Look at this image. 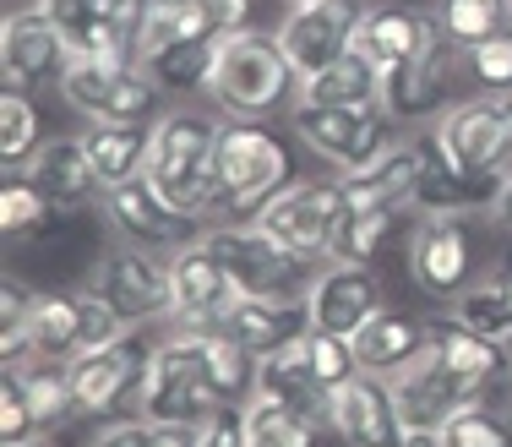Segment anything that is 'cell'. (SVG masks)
<instances>
[{
    "instance_id": "cell-33",
    "label": "cell",
    "mask_w": 512,
    "mask_h": 447,
    "mask_svg": "<svg viewBox=\"0 0 512 447\" xmlns=\"http://www.w3.org/2000/svg\"><path fill=\"white\" fill-rule=\"evenodd\" d=\"M39 110L22 88H6L0 93V159L6 169H28V159L39 153Z\"/></svg>"
},
{
    "instance_id": "cell-25",
    "label": "cell",
    "mask_w": 512,
    "mask_h": 447,
    "mask_svg": "<svg viewBox=\"0 0 512 447\" xmlns=\"http://www.w3.org/2000/svg\"><path fill=\"white\" fill-rule=\"evenodd\" d=\"M420 191V153L414 142H393L387 153H376L365 169H349L344 175V202L349 208H398L404 213Z\"/></svg>"
},
{
    "instance_id": "cell-53",
    "label": "cell",
    "mask_w": 512,
    "mask_h": 447,
    "mask_svg": "<svg viewBox=\"0 0 512 447\" xmlns=\"http://www.w3.org/2000/svg\"><path fill=\"white\" fill-rule=\"evenodd\" d=\"M507 33H512V6H507Z\"/></svg>"
},
{
    "instance_id": "cell-39",
    "label": "cell",
    "mask_w": 512,
    "mask_h": 447,
    "mask_svg": "<svg viewBox=\"0 0 512 447\" xmlns=\"http://www.w3.org/2000/svg\"><path fill=\"white\" fill-rule=\"evenodd\" d=\"M431 442L436 447H512V426H507V420H496L485 404H469V409H458V415L447 420Z\"/></svg>"
},
{
    "instance_id": "cell-9",
    "label": "cell",
    "mask_w": 512,
    "mask_h": 447,
    "mask_svg": "<svg viewBox=\"0 0 512 447\" xmlns=\"http://www.w3.org/2000/svg\"><path fill=\"white\" fill-rule=\"evenodd\" d=\"M355 28L360 11L349 0H295L278 22V44H284L289 66L300 77H316V71H327L333 60L355 50Z\"/></svg>"
},
{
    "instance_id": "cell-46",
    "label": "cell",
    "mask_w": 512,
    "mask_h": 447,
    "mask_svg": "<svg viewBox=\"0 0 512 447\" xmlns=\"http://www.w3.org/2000/svg\"><path fill=\"white\" fill-rule=\"evenodd\" d=\"M88 447H158V426L142 420V415L137 420H115V426H104Z\"/></svg>"
},
{
    "instance_id": "cell-6",
    "label": "cell",
    "mask_w": 512,
    "mask_h": 447,
    "mask_svg": "<svg viewBox=\"0 0 512 447\" xmlns=\"http://www.w3.org/2000/svg\"><path fill=\"white\" fill-rule=\"evenodd\" d=\"M71 110H82L88 120H120V126H142L153 115V99L164 88L148 77V66L126 60V66H104V60H71L60 77Z\"/></svg>"
},
{
    "instance_id": "cell-10",
    "label": "cell",
    "mask_w": 512,
    "mask_h": 447,
    "mask_svg": "<svg viewBox=\"0 0 512 447\" xmlns=\"http://www.w3.org/2000/svg\"><path fill=\"white\" fill-rule=\"evenodd\" d=\"M240 306V284L224 273V262L191 240L169 257V317L180 328H224V317Z\"/></svg>"
},
{
    "instance_id": "cell-2",
    "label": "cell",
    "mask_w": 512,
    "mask_h": 447,
    "mask_svg": "<svg viewBox=\"0 0 512 447\" xmlns=\"http://www.w3.org/2000/svg\"><path fill=\"white\" fill-rule=\"evenodd\" d=\"M300 88V71L289 66L278 33H224L213 50V71H207V99L235 120L273 115L289 93Z\"/></svg>"
},
{
    "instance_id": "cell-1",
    "label": "cell",
    "mask_w": 512,
    "mask_h": 447,
    "mask_svg": "<svg viewBox=\"0 0 512 447\" xmlns=\"http://www.w3.org/2000/svg\"><path fill=\"white\" fill-rule=\"evenodd\" d=\"M137 404L153 426H202L213 409L235 404L218 382V328H180L164 338L142 366Z\"/></svg>"
},
{
    "instance_id": "cell-29",
    "label": "cell",
    "mask_w": 512,
    "mask_h": 447,
    "mask_svg": "<svg viewBox=\"0 0 512 447\" xmlns=\"http://www.w3.org/2000/svg\"><path fill=\"white\" fill-rule=\"evenodd\" d=\"M425 349H431L458 382H469V388H485V382L496 377V366H502L496 338L463 328V322H425Z\"/></svg>"
},
{
    "instance_id": "cell-32",
    "label": "cell",
    "mask_w": 512,
    "mask_h": 447,
    "mask_svg": "<svg viewBox=\"0 0 512 447\" xmlns=\"http://www.w3.org/2000/svg\"><path fill=\"white\" fill-rule=\"evenodd\" d=\"M246 447H316V426L322 420L300 415V409L278 404V398L251 393L246 404Z\"/></svg>"
},
{
    "instance_id": "cell-35",
    "label": "cell",
    "mask_w": 512,
    "mask_h": 447,
    "mask_svg": "<svg viewBox=\"0 0 512 447\" xmlns=\"http://www.w3.org/2000/svg\"><path fill=\"white\" fill-rule=\"evenodd\" d=\"M453 322H463V328H474L485 338H502L512 328V300H507L502 279L469 284L463 295H453Z\"/></svg>"
},
{
    "instance_id": "cell-30",
    "label": "cell",
    "mask_w": 512,
    "mask_h": 447,
    "mask_svg": "<svg viewBox=\"0 0 512 447\" xmlns=\"http://www.w3.org/2000/svg\"><path fill=\"white\" fill-rule=\"evenodd\" d=\"M82 142H88V159H93V169H99L104 191L126 186V180H137L142 169H148V131L142 126L93 120V126L82 131Z\"/></svg>"
},
{
    "instance_id": "cell-51",
    "label": "cell",
    "mask_w": 512,
    "mask_h": 447,
    "mask_svg": "<svg viewBox=\"0 0 512 447\" xmlns=\"http://www.w3.org/2000/svg\"><path fill=\"white\" fill-rule=\"evenodd\" d=\"M409 447H436V442H431V437H414V442H409Z\"/></svg>"
},
{
    "instance_id": "cell-5",
    "label": "cell",
    "mask_w": 512,
    "mask_h": 447,
    "mask_svg": "<svg viewBox=\"0 0 512 447\" xmlns=\"http://www.w3.org/2000/svg\"><path fill=\"white\" fill-rule=\"evenodd\" d=\"M278 186H289V153L256 126H224L213 148V208H262Z\"/></svg>"
},
{
    "instance_id": "cell-21",
    "label": "cell",
    "mask_w": 512,
    "mask_h": 447,
    "mask_svg": "<svg viewBox=\"0 0 512 447\" xmlns=\"http://www.w3.org/2000/svg\"><path fill=\"white\" fill-rule=\"evenodd\" d=\"M436 39H442V22H431L425 11H404V6L360 11V28H355V50L371 60L382 77L398 66H409L414 55H425Z\"/></svg>"
},
{
    "instance_id": "cell-18",
    "label": "cell",
    "mask_w": 512,
    "mask_h": 447,
    "mask_svg": "<svg viewBox=\"0 0 512 447\" xmlns=\"http://www.w3.org/2000/svg\"><path fill=\"white\" fill-rule=\"evenodd\" d=\"M6 349V371H17V360H77L82 355V306L77 295H33L22 328L0 333Z\"/></svg>"
},
{
    "instance_id": "cell-14",
    "label": "cell",
    "mask_w": 512,
    "mask_h": 447,
    "mask_svg": "<svg viewBox=\"0 0 512 447\" xmlns=\"http://www.w3.org/2000/svg\"><path fill=\"white\" fill-rule=\"evenodd\" d=\"M71 66V44L60 39V28L44 11H11L6 28H0V71H6V88H50L66 77Z\"/></svg>"
},
{
    "instance_id": "cell-20",
    "label": "cell",
    "mask_w": 512,
    "mask_h": 447,
    "mask_svg": "<svg viewBox=\"0 0 512 447\" xmlns=\"http://www.w3.org/2000/svg\"><path fill=\"white\" fill-rule=\"evenodd\" d=\"M104 208H109V219H115L120 235H126L131 246H142V251L175 246V240L186 235V224H191V213L175 208V202L153 186L148 169H142L137 180H126V186L104 191Z\"/></svg>"
},
{
    "instance_id": "cell-3",
    "label": "cell",
    "mask_w": 512,
    "mask_h": 447,
    "mask_svg": "<svg viewBox=\"0 0 512 447\" xmlns=\"http://www.w3.org/2000/svg\"><path fill=\"white\" fill-rule=\"evenodd\" d=\"M218 120L197 110H169L148 131V180L164 191L175 208L207 213L213 208V148H218Z\"/></svg>"
},
{
    "instance_id": "cell-36",
    "label": "cell",
    "mask_w": 512,
    "mask_h": 447,
    "mask_svg": "<svg viewBox=\"0 0 512 447\" xmlns=\"http://www.w3.org/2000/svg\"><path fill=\"white\" fill-rule=\"evenodd\" d=\"M398 208H349L344 224H338V240H333V262H371L376 246L387 240Z\"/></svg>"
},
{
    "instance_id": "cell-49",
    "label": "cell",
    "mask_w": 512,
    "mask_h": 447,
    "mask_svg": "<svg viewBox=\"0 0 512 447\" xmlns=\"http://www.w3.org/2000/svg\"><path fill=\"white\" fill-rule=\"evenodd\" d=\"M496 349H502V360H507V366H512V328H507L502 338H496Z\"/></svg>"
},
{
    "instance_id": "cell-31",
    "label": "cell",
    "mask_w": 512,
    "mask_h": 447,
    "mask_svg": "<svg viewBox=\"0 0 512 447\" xmlns=\"http://www.w3.org/2000/svg\"><path fill=\"white\" fill-rule=\"evenodd\" d=\"M186 39H218L202 0H148L142 28H137V66L153 60L158 50H169V44H186Z\"/></svg>"
},
{
    "instance_id": "cell-34",
    "label": "cell",
    "mask_w": 512,
    "mask_h": 447,
    "mask_svg": "<svg viewBox=\"0 0 512 447\" xmlns=\"http://www.w3.org/2000/svg\"><path fill=\"white\" fill-rule=\"evenodd\" d=\"M213 50H218V39H186V44L158 50L153 60H142V66H148V77L158 82V88H207Z\"/></svg>"
},
{
    "instance_id": "cell-7",
    "label": "cell",
    "mask_w": 512,
    "mask_h": 447,
    "mask_svg": "<svg viewBox=\"0 0 512 447\" xmlns=\"http://www.w3.org/2000/svg\"><path fill=\"white\" fill-rule=\"evenodd\" d=\"M436 137L453 153V164L463 169L469 186H480L485 175L507 164L512 153V99L502 93H485V99H463L436 120Z\"/></svg>"
},
{
    "instance_id": "cell-19",
    "label": "cell",
    "mask_w": 512,
    "mask_h": 447,
    "mask_svg": "<svg viewBox=\"0 0 512 447\" xmlns=\"http://www.w3.org/2000/svg\"><path fill=\"white\" fill-rule=\"evenodd\" d=\"M93 289H99L109 306L131 322V328L148 322V317H169V268H164V262H153V251H142V246L109 251L99 279H93Z\"/></svg>"
},
{
    "instance_id": "cell-52",
    "label": "cell",
    "mask_w": 512,
    "mask_h": 447,
    "mask_svg": "<svg viewBox=\"0 0 512 447\" xmlns=\"http://www.w3.org/2000/svg\"><path fill=\"white\" fill-rule=\"evenodd\" d=\"M22 447H50V442H44V437H33V442H22Z\"/></svg>"
},
{
    "instance_id": "cell-45",
    "label": "cell",
    "mask_w": 512,
    "mask_h": 447,
    "mask_svg": "<svg viewBox=\"0 0 512 447\" xmlns=\"http://www.w3.org/2000/svg\"><path fill=\"white\" fill-rule=\"evenodd\" d=\"M197 447H246V409L224 404L197 426Z\"/></svg>"
},
{
    "instance_id": "cell-24",
    "label": "cell",
    "mask_w": 512,
    "mask_h": 447,
    "mask_svg": "<svg viewBox=\"0 0 512 447\" xmlns=\"http://www.w3.org/2000/svg\"><path fill=\"white\" fill-rule=\"evenodd\" d=\"M256 393L278 398V404H289V409H300V415H311V420L327 426V398L333 393H327L322 377H316L306 338H295V344H284V349H273V355L256 360Z\"/></svg>"
},
{
    "instance_id": "cell-37",
    "label": "cell",
    "mask_w": 512,
    "mask_h": 447,
    "mask_svg": "<svg viewBox=\"0 0 512 447\" xmlns=\"http://www.w3.org/2000/svg\"><path fill=\"white\" fill-rule=\"evenodd\" d=\"M502 28H507V0H442V33L463 50Z\"/></svg>"
},
{
    "instance_id": "cell-42",
    "label": "cell",
    "mask_w": 512,
    "mask_h": 447,
    "mask_svg": "<svg viewBox=\"0 0 512 447\" xmlns=\"http://www.w3.org/2000/svg\"><path fill=\"white\" fill-rule=\"evenodd\" d=\"M306 349H311V366H316V377L327 382V393H333V388H344L349 377H360L355 344H349L344 333H322V328H311V333H306Z\"/></svg>"
},
{
    "instance_id": "cell-13",
    "label": "cell",
    "mask_w": 512,
    "mask_h": 447,
    "mask_svg": "<svg viewBox=\"0 0 512 447\" xmlns=\"http://www.w3.org/2000/svg\"><path fill=\"white\" fill-rule=\"evenodd\" d=\"M327 431L344 437L349 447H409L414 442L404 431V420H398L393 388L382 377H371V371L333 388V398H327Z\"/></svg>"
},
{
    "instance_id": "cell-12",
    "label": "cell",
    "mask_w": 512,
    "mask_h": 447,
    "mask_svg": "<svg viewBox=\"0 0 512 447\" xmlns=\"http://www.w3.org/2000/svg\"><path fill=\"white\" fill-rule=\"evenodd\" d=\"M393 404H398V420H404V431L409 437H436V431L447 426V420L458 415V409H469V404H480L485 388H469V382H458L453 371L442 366V360L425 349L414 366H404L393 382Z\"/></svg>"
},
{
    "instance_id": "cell-11",
    "label": "cell",
    "mask_w": 512,
    "mask_h": 447,
    "mask_svg": "<svg viewBox=\"0 0 512 447\" xmlns=\"http://www.w3.org/2000/svg\"><path fill=\"white\" fill-rule=\"evenodd\" d=\"M202 246L224 262V273L240 284V295H284L289 279L300 273L295 251H284L262 224H224V229H207Z\"/></svg>"
},
{
    "instance_id": "cell-40",
    "label": "cell",
    "mask_w": 512,
    "mask_h": 447,
    "mask_svg": "<svg viewBox=\"0 0 512 447\" xmlns=\"http://www.w3.org/2000/svg\"><path fill=\"white\" fill-rule=\"evenodd\" d=\"M44 213H50V197H44L28 175H17V169H11L6 186H0V229H6L11 240L33 235V229L44 224Z\"/></svg>"
},
{
    "instance_id": "cell-15",
    "label": "cell",
    "mask_w": 512,
    "mask_h": 447,
    "mask_svg": "<svg viewBox=\"0 0 512 447\" xmlns=\"http://www.w3.org/2000/svg\"><path fill=\"white\" fill-rule=\"evenodd\" d=\"M409 273L425 295H442L453 300L469 289L474 273V246H469V229L458 224V213H425L409 235Z\"/></svg>"
},
{
    "instance_id": "cell-38",
    "label": "cell",
    "mask_w": 512,
    "mask_h": 447,
    "mask_svg": "<svg viewBox=\"0 0 512 447\" xmlns=\"http://www.w3.org/2000/svg\"><path fill=\"white\" fill-rule=\"evenodd\" d=\"M22 393H28L33 415H39V426H50V420L71 415V377L60 360H39V366H22Z\"/></svg>"
},
{
    "instance_id": "cell-23",
    "label": "cell",
    "mask_w": 512,
    "mask_h": 447,
    "mask_svg": "<svg viewBox=\"0 0 512 447\" xmlns=\"http://www.w3.org/2000/svg\"><path fill=\"white\" fill-rule=\"evenodd\" d=\"M142 366L126 344H109V349H82L77 360H66V377H71V415H104L115 409L120 398L131 393V382H142Z\"/></svg>"
},
{
    "instance_id": "cell-8",
    "label": "cell",
    "mask_w": 512,
    "mask_h": 447,
    "mask_svg": "<svg viewBox=\"0 0 512 447\" xmlns=\"http://www.w3.org/2000/svg\"><path fill=\"white\" fill-rule=\"evenodd\" d=\"M289 131H300V142L316 153V159L349 169H365L376 153H387V126L376 110H333V104H300L289 110Z\"/></svg>"
},
{
    "instance_id": "cell-26",
    "label": "cell",
    "mask_w": 512,
    "mask_h": 447,
    "mask_svg": "<svg viewBox=\"0 0 512 447\" xmlns=\"http://www.w3.org/2000/svg\"><path fill=\"white\" fill-rule=\"evenodd\" d=\"M22 175H28L50 202H60V208H77V202H88V197H99V191H104V180H99V169H93L88 142H82V137L44 142V148L28 159Z\"/></svg>"
},
{
    "instance_id": "cell-16",
    "label": "cell",
    "mask_w": 512,
    "mask_h": 447,
    "mask_svg": "<svg viewBox=\"0 0 512 447\" xmlns=\"http://www.w3.org/2000/svg\"><path fill=\"white\" fill-rule=\"evenodd\" d=\"M458 50L442 33L425 55H414L409 66L387 71L382 82V110L398 120H425V115H447L453 110V77H458Z\"/></svg>"
},
{
    "instance_id": "cell-17",
    "label": "cell",
    "mask_w": 512,
    "mask_h": 447,
    "mask_svg": "<svg viewBox=\"0 0 512 447\" xmlns=\"http://www.w3.org/2000/svg\"><path fill=\"white\" fill-rule=\"evenodd\" d=\"M306 306H311V328L355 338L365 317L382 311V284L365 262H327L306 289Z\"/></svg>"
},
{
    "instance_id": "cell-50",
    "label": "cell",
    "mask_w": 512,
    "mask_h": 447,
    "mask_svg": "<svg viewBox=\"0 0 512 447\" xmlns=\"http://www.w3.org/2000/svg\"><path fill=\"white\" fill-rule=\"evenodd\" d=\"M496 279H502V289H507V300H512V268H507V273H496Z\"/></svg>"
},
{
    "instance_id": "cell-41",
    "label": "cell",
    "mask_w": 512,
    "mask_h": 447,
    "mask_svg": "<svg viewBox=\"0 0 512 447\" xmlns=\"http://www.w3.org/2000/svg\"><path fill=\"white\" fill-rule=\"evenodd\" d=\"M463 60H469V77L480 82L485 93H502V99H512V33H491V39L469 44L463 50Z\"/></svg>"
},
{
    "instance_id": "cell-28",
    "label": "cell",
    "mask_w": 512,
    "mask_h": 447,
    "mask_svg": "<svg viewBox=\"0 0 512 447\" xmlns=\"http://www.w3.org/2000/svg\"><path fill=\"white\" fill-rule=\"evenodd\" d=\"M382 71L371 66L360 50H349L344 60H333L316 77H300L295 99L300 104H333V110H376L382 104Z\"/></svg>"
},
{
    "instance_id": "cell-43",
    "label": "cell",
    "mask_w": 512,
    "mask_h": 447,
    "mask_svg": "<svg viewBox=\"0 0 512 447\" xmlns=\"http://www.w3.org/2000/svg\"><path fill=\"white\" fill-rule=\"evenodd\" d=\"M77 306H82V349H109V344H120V338H126L131 322L120 317V311L109 306L93 284L77 295Z\"/></svg>"
},
{
    "instance_id": "cell-47",
    "label": "cell",
    "mask_w": 512,
    "mask_h": 447,
    "mask_svg": "<svg viewBox=\"0 0 512 447\" xmlns=\"http://www.w3.org/2000/svg\"><path fill=\"white\" fill-rule=\"evenodd\" d=\"M202 6H207L213 33L224 39V33H246L251 28V6H256V0H202Z\"/></svg>"
},
{
    "instance_id": "cell-22",
    "label": "cell",
    "mask_w": 512,
    "mask_h": 447,
    "mask_svg": "<svg viewBox=\"0 0 512 447\" xmlns=\"http://www.w3.org/2000/svg\"><path fill=\"white\" fill-rule=\"evenodd\" d=\"M224 333L251 360H262V355H273V349L311 333V306L306 300H289V295H240V306L224 317Z\"/></svg>"
},
{
    "instance_id": "cell-44",
    "label": "cell",
    "mask_w": 512,
    "mask_h": 447,
    "mask_svg": "<svg viewBox=\"0 0 512 447\" xmlns=\"http://www.w3.org/2000/svg\"><path fill=\"white\" fill-rule=\"evenodd\" d=\"M33 431H39V415H33L28 393H22V377L6 371V382H0V447L33 442Z\"/></svg>"
},
{
    "instance_id": "cell-4",
    "label": "cell",
    "mask_w": 512,
    "mask_h": 447,
    "mask_svg": "<svg viewBox=\"0 0 512 447\" xmlns=\"http://www.w3.org/2000/svg\"><path fill=\"white\" fill-rule=\"evenodd\" d=\"M344 180H289L278 186L262 208L251 213V224H262L295 257H333L338 224H344Z\"/></svg>"
},
{
    "instance_id": "cell-27",
    "label": "cell",
    "mask_w": 512,
    "mask_h": 447,
    "mask_svg": "<svg viewBox=\"0 0 512 447\" xmlns=\"http://www.w3.org/2000/svg\"><path fill=\"white\" fill-rule=\"evenodd\" d=\"M355 344V360L360 371H371V377L393 382L404 366H414V360L425 355V328L409 317H398V311H376V317H365V328L349 338Z\"/></svg>"
},
{
    "instance_id": "cell-48",
    "label": "cell",
    "mask_w": 512,
    "mask_h": 447,
    "mask_svg": "<svg viewBox=\"0 0 512 447\" xmlns=\"http://www.w3.org/2000/svg\"><path fill=\"white\" fill-rule=\"evenodd\" d=\"M491 219L512 229V175H502V186H496V197H491Z\"/></svg>"
}]
</instances>
